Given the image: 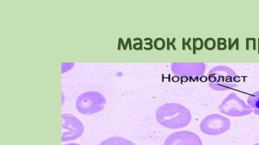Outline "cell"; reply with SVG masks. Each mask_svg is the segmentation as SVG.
I'll use <instances>...</instances> for the list:
<instances>
[{
    "label": "cell",
    "mask_w": 259,
    "mask_h": 145,
    "mask_svg": "<svg viewBox=\"0 0 259 145\" xmlns=\"http://www.w3.org/2000/svg\"><path fill=\"white\" fill-rule=\"evenodd\" d=\"M74 65V63H62V72L64 73L66 71L70 70Z\"/></svg>",
    "instance_id": "15"
},
{
    "label": "cell",
    "mask_w": 259,
    "mask_h": 145,
    "mask_svg": "<svg viewBox=\"0 0 259 145\" xmlns=\"http://www.w3.org/2000/svg\"><path fill=\"white\" fill-rule=\"evenodd\" d=\"M99 145H135V144L122 137L113 136L102 141Z\"/></svg>",
    "instance_id": "9"
},
{
    "label": "cell",
    "mask_w": 259,
    "mask_h": 145,
    "mask_svg": "<svg viewBox=\"0 0 259 145\" xmlns=\"http://www.w3.org/2000/svg\"><path fill=\"white\" fill-rule=\"evenodd\" d=\"M253 145H259V143H255V144H254Z\"/></svg>",
    "instance_id": "18"
},
{
    "label": "cell",
    "mask_w": 259,
    "mask_h": 145,
    "mask_svg": "<svg viewBox=\"0 0 259 145\" xmlns=\"http://www.w3.org/2000/svg\"><path fill=\"white\" fill-rule=\"evenodd\" d=\"M247 102L254 114L259 116V90L250 94L247 98Z\"/></svg>",
    "instance_id": "10"
},
{
    "label": "cell",
    "mask_w": 259,
    "mask_h": 145,
    "mask_svg": "<svg viewBox=\"0 0 259 145\" xmlns=\"http://www.w3.org/2000/svg\"><path fill=\"white\" fill-rule=\"evenodd\" d=\"M230 126V120L219 114H212L206 116L200 124L201 131L210 135L223 134L228 131Z\"/></svg>",
    "instance_id": "5"
},
{
    "label": "cell",
    "mask_w": 259,
    "mask_h": 145,
    "mask_svg": "<svg viewBox=\"0 0 259 145\" xmlns=\"http://www.w3.org/2000/svg\"><path fill=\"white\" fill-rule=\"evenodd\" d=\"M218 49L220 50H225L226 45L225 44V39L222 38H218Z\"/></svg>",
    "instance_id": "14"
},
{
    "label": "cell",
    "mask_w": 259,
    "mask_h": 145,
    "mask_svg": "<svg viewBox=\"0 0 259 145\" xmlns=\"http://www.w3.org/2000/svg\"><path fill=\"white\" fill-rule=\"evenodd\" d=\"M156 119L162 126L170 129H179L188 125L192 115L188 109L175 103L163 104L158 108Z\"/></svg>",
    "instance_id": "1"
},
{
    "label": "cell",
    "mask_w": 259,
    "mask_h": 145,
    "mask_svg": "<svg viewBox=\"0 0 259 145\" xmlns=\"http://www.w3.org/2000/svg\"><path fill=\"white\" fill-rule=\"evenodd\" d=\"M64 145H80V144L76 143H67V144H66Z\"/></svg>",
    "instance_id": "17"
},
{
    "label": "cell",
    "mask_w": 259,
    "mask_h": 145,
    "mask_svg": "<svg viewBox=\"0 0 259 145\" xmlns=\"http://www.w3.org/2000/svg\"><path fill=\"white\" fill-rule=\"evenodd\" d=\"M220 112L232 117H241L252 113V109L234 92L229 94L219 106Z\"/></svg>",
    "instance_id": "4"
},
{
    "label": "cell",
    "mask_w": 259,
    "mask_h": 145,
    "mask_svg": "<svg viewBox=\"0 0 259 145\" xmlns=\"http://www.w3.org/2000/svg\"><path fill=\"white\" fill-rule=\"evenodd\" d=\"M62 141L77 139L84 131L82 123L74 115L65 113L61 115Z\"/></svg>",
    "instance_id": "7"
},
{
    "label": "cell",
    "mask_w": 259,
    "mask_h": 145,
    "mask_svg": "<svg viewBox=\"0 0 259 145\" xmlns=\"http://www.w3.org/2000/svg\"><path fill=\"white\" fill-rule=\"evenodd\" d=\"M165 46L164 40L161 37H158L154 40V46L158 51L163 50Z\"/></svg>",
    "instance_id": "11"
},
{
    "label": "cell",
    "mask_w": 259,
    "mask_h": 145,
    "mask_svg": "<svg viewBox=\"0 0 259 145\" xmlns=\"http://www.w3.org/2000/svg\"><path fill=\"white\" fill-rule=\"evenodd\" d=\"M106 103V99L101 93L97 91H90L78 96L75 106L77 111L80 113L91 115L102 111Z\"/></svg>",
    "instance_id": "3"
},
{
    "label": "cell",
    "mask_w": 259,
    "mask_h": 145,
    "mask_svg": "<svg viewBox=\"0 0 259 145\" xmlns=\"http://www.w3.org/2000/svg\"><path fill=\"white\" fill-rule=\"evenodd\" d=\"M170 67L172 73L185 81L197 80L205 71L204 63H172Z\"/></svg>",
    "instance_id": "6"
},
{
    "label": "cell",
    "mask_w": 259,
    "mask_h": 145,
    "mask_svg": "<svg viewBox=\"0 0 259 145\" xmlns=\"http://www.w3.org/2000/svg\"><path fill=\"white\" fill-rule=\"evenodd\" d=\"M142 42H138L135 43L133 45V47L135 50H142Z\"/></svg>",
    "instance_id": "16"
},
{
    "label": "cell",
    "mask_w": 259,
    "mask_h": 145,
    "mask_svg": "<svg viewBox=\"0 0 259 145\" xmlns=\"http://www.w3.org/2000/svg\"><path fill=\"white\" fill-rule=\"evenodd\" d=\"M209 86L216 91H225L236 87L239 77L232 68L224 65L217 66L208 73Z\"/></svg>",
    "instance_id": "2"
},
{
    "label": "cell",
    "mask_w": 259,
    "mask_h": 145,
    "mask_svg": "<svg viewBox=\"0 0 259 145\" xmlns=\"http://www.w3.org/2000/svg\"><path fill=\"white\" fill-rule=\"evenodd\" d=\"M163 145H202L198 135L190 131H180L168 135Z\"/></svg>",
    "instance_id": "8"
},
{
    "label": "cell",
    "mask_w": 259,
    "mask_h": 145,
    "mask_svg": "<svg viewBox=\"0 0 259 145\" xmlns=\"http://www.w3.org/2000/svg\"><path fill=\"white\" fill-rule=\"evenodd\" d=\"M204 45L206 50L209 51L213 50L215 47V41L212 38H207L204 41Z\"/></svg>",
    "instance_id": "12"
},
{
    "label": "cell",
    "mask_w": 259,
    "mask_h": 145,
    "mask_svg": "<svg viewBox=\"0 0 259 145\" xmlns=\"http://www.w3.org/2000/svg\"><path fill=\"white\" fill-rule=\"evenodd\" d=\"M203 46V41L201 38L199 37L193 38V47L194 49L197 51H200L202 49Z\"/></svg>",
    "instance_id": "13"
}]
</instances>
